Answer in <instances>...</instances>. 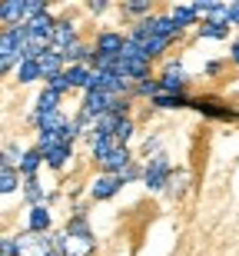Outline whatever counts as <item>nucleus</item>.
<instances>
[{
    "mask_svg": "<svg viewBox=\"0 0 239 256\" xmlns=\"http://www.w3.org/2000/svg\"><path fill=\"white\" fill-rule=\"evenodd\" d=\"M40 156H43V150H30L27 156H23V163H20V170L27 173L30 180H33V173H37V166H40Z\"/></svg>",
    "mask_w": 239,
    "mask_h": 256,
    "instance_id": "16",
    "label": "nucleus"
},
{
    "mask_svg": "<svg viewBox=\"0 0 239 256\" xmlns=\"http://www.w3.org/2000/svg\"><path fill=\"white\" fill-rule=\"evenodd\" d=\"M183 84H186L183 66L180 64H170V66H166V74H163V90H166V94H180Z\"/></svg>",
    "mask_w": 239,
    "mask_h": 256,
    "instance_id": "6",
    "label": "nucleus"
},
{
    "mask_svg": "<svg viewBox=\"0 0 239 256\" xmlns=\"http://www.w3.org/2000/svg\"><path fill=\"white\" fill-rule=\"evenodd\" d=\"M23 156H27V153L13 150V146H7V150H3V163H10V166H13V163H23Z\"/></svg>",
    "mask_w": 239,
    "mask_h": 256,
    "instance_id": "24",
    "label": "nucleus"
},
{
    "mask_svg": "<svg viewBox=\"0 0 239 256\" xmlns=\"http://www.w3.org/2000/svg\"><path fill=\"white\" fill-rule=\"evenodd\" d=\"M90 74H93V70H86V66L73 64L67 70V80H70V86H90Z\"/></svg>",
    "mask_w": 239,
    "mask_h": 256,
    "instance_id": "13",
    "label": "nucleus"
},
{
    "mask_svg": "<svg viewBox=\"0 0 239 256\" xmlns=\"http://www.w3.org/2000/svg\"><path fill=\"white\" fill-rule=\"evenodd\" d=\"M27 196L40 206V186H37V180H27Z\"/></svg>",
    "mask_w": 239,
    "mask_h": 256,
    "instance_id": "27",
    "label": "nucleus"
},
{
    "mask_svg": "<svg viewBox=\"0 0 239 256\" xmlns=\"http://www.w3.org/2000/svg\"><path fill=\"white\" fill-rule=\"evenodd\" d=\"M120 146H123V143L116 140V136H96V140H93V156L100 163H106L116 150H120Z\"/></svg>",
    "mask_w": 239,
    "mask_h": 256,
    "instance_id": "5",
    "label": "nucleus"
},
{
    "mask_svg": "<svg viewBox=\"0 0 239 256\" xmlns=\"http://www.w3.org/2000/svg\"><path fill=\"white\" fill-rule=\"evenodd\" d=\"M123 183H120V176H113V173H106V176H100V180L93 183V200H106L113 196L116 190H120Z\"/></svg>",
    "mask_w": 239,
    "mask_h": 256,
    "instance_id": "8",
    "label": "nucleus"
},
{
    "mask_svg": "<svg viewBox=\"0 0 239 256\" xmlns=\"http://www.w3.org/2000/svg\"><path fill=\"white\" fill-rule=\"evenodd\" d=\"M90 250H93V236H70L67 233V246H63L67 256H86Z\"/></svg>",
    "mask_w": 239,
    "mask_h": 256,
    "instance_id": "9",
    "label": "nucleus"
},
{
    "mask_svg": "<svg viewBox=\"0 0 239 256\" xmlns=\"http://www.w3.org/2000/svg\"><path fill=\"white\" fill-rule=\"evenodd\" d=\"M126 47V40L120 37V34H100L96 37V54L100 57H120Z\"/></svg>",
    "mask_w": 239,
    "mask_h": 256,
    "instance_id": "4",
    "label": "nucleus"
},
{
    "mask_svg": "<svg viewBox=\"0 0 239 256\" xmlns=\"http://www.w3.org/2000/svg\"><path fill=\"white\" fill-rule=\"evenodd\" d=\"M83 57H86V47H83V44H73V47L63 54V60H83Z\"/></svg>",
    "mask_w": 239,
    "mask_h": 256,
    "instance_id": "25",
    "label": "nucleus"
},
{
    "mask_svg": "<svg viewBox=\"0 0 239 256\" xmlns=\"http://www.w3.org/2000/svg\"><path fill=\"white\" fill-rule=\"evenodd\" d=\"M0 190H3V193L17 190V170H13L10 163H3V170H0Z\"/></svg>",
    "mask_w": 239,
    "mask_h": 256,
    "instance_id": "14",
    "label": "nucleus"
},
{
    "mask_svg": "<svg viewBox=\"0 0 239 256\" xmlns=\"http://www.w3.org/2000/svg\"><path fill=\"white\" fill-rule=\"evenodd\" d=\"M50 44H53V50H57V54H67V50L77 44V30H73V24L60 20L57 27H53V37H50Z\"/></svg>",
    "mask_w": 239,
    "mask_h": 256,
    "instance_id": "2",
    "label": "nucleus"
},
{
    "mask_svg": "<svg viewBox=\"0 0 239 256\" xmlns=\"http://www.w3.org/2000/svg\"><path fill=\"white\" fill-rule=\"evenodd\" d=\"M47 226H50V213H47V206L40 203V206L30 210V230H33V233H43Z\"/></svg>",
    "mask_w": 239,
    "mask_h": 256,
    "instance_id": "10",
    "label": "nucleus"
},
{
    "mask_svg": "<svg viewBox=\"0 0 239 256\" xmlns=\"http://www.w3.org/2000/svg\"><path fill=\"white\" fill-rule=\"evenodd\" d=\"M200 34H203V37H216V40H220V37H226V27H220V24H203Z\"/></svg>",
    "mask_w": 239,
    "mask_h": 256,
    "instance_id": "23",
    "label": "nucleus"
},
{
    "mask_svg": "<svg viewBox=\"0 0 239 256\" xmlns=\"http://www.w3.org/2000/svg\"><path fill=\"white\" fill-rule=\"evenodd\" d=\"M37 126H40V133H63L67 120H63L60 110H53V114H37Z\"/></svg>",
    "mask_w": 239,
    "mask_h": 256,
    "instance_id": "7",
    "label": "nucleus"
},
{
    "mask_svg": "<svg viewBox=\"0 0 239 256\" xmlns=\"http://www.w3.org/2000/svg\"><path fill=\"white\" fill-rule=\"evenodd\" d=\"M47 90H53V94H63V90H70V80H67V70L60 76H53V80H47Z\"/></svg>",
    "mask_w": 239,
    "mask_h": 256,
    "instance_id": "21",
    "label": "nucleus"
},
{
    "mask_svg": "<svg viewBox=\"0 0 239 256\" xmlns=\"http://www.w3.org/2000/svg\"><path fill=\"white\" fill-rule=\"evenodd\" d=\"M230 24H239V4H230Z\"/></svg>",
    "mask_w": 239,
    "mask_h": 256,
    "instance_id": "29",
    "label": "nucleus"
},
{
    "mask_svg": "<svg viewBox=\"0 0 239 256\" xmlns=\"http://www.w3.org/2000/svg\"><path fill=\"white\" fill-rule=\"evenodd\" d=\"M186 180H190L186 173H173L170 176V193L173 196H183V193H186Z\"/></svg>",
    "mask_w": 239,
    "mask_h": 256,
    "instance_id": "20",
    "label": "nucleus"
},
{
    "mask_svg": "<svg viewBox=\"0 0 239 256\" xmlns=\"http://www.w3.org/2000/svg\"><path fill=\"white\" fill-rule=\"evenodd\" d=\"M126 7L133 10V14H143V10H150V4H143V0H133V4H126Z\"/></svg>",
    "mask_w": 239,
    "mask_h": 256,
    "instance_id": "28",
    "label": "nucleus"
},
{
    "mask_svg": "<svg viewBox=\"0 0 239 256\" xmlns=\"http://www.w3.org/2000/svg\"><path fill=\"white\" fill-rule=\"evenodd\" d=\"M37 66H40V76H43V80H53V76L63 74V54L47 50V54H40V57H37Z\"/></svg>",
    "mask_w": 239,
    "mask_h": 256,
    "instance_id": "3",
    "label": "nucleus"
},
{
    "mask_svg": "<svg viewBox=\"0 0 239 256\" xmlns=\"http://www.w3.org/2000/svg\"><path fill=\"white\" fill-rule=\"evenodd\" d=\"M233 60H236V64H239V40H236V44H233Z\"/></svg>",
    "mask_w": 239,
    "mask_h": 256,
    "instance_id": "31",
    "label": "nucleus"
},
{
    "mask_svg": "<svg viewBox=\"0 0 239 256\" xmlns=\"http://www.w3.org/2000/svg\"><path fill=\"white\" fill-rule=\"evenodd\" d=\"M90 10H93V14H100V10H106V4H103V0H93V4H90Z\"/></svg>",
    "mask_w": 239,
    "mask_h": 256,
    "instance_id": "30",
    "label": "nucleus"
},
{
    "mask_svg": "<svg viewBox=\"0 0 239 256\" xmlns=\"http://www.w3.org/2000/svg\"><path fill=\"white\" fill-rule=\"evenodd\" d=\"M130 133H133V124H130V120H126V116H123V120L116 124L113 136H116V140H120V143H126V140H130Z\"/></svg>",
    "mask_w": 239,
    "mask_h": 256,
    "instance_id": "22",
    "label": "nucleus"
},
{
    "mask_svg": "<svg viewBox=\"0 0 239 256\" xmlns=\"http://www.w3.org/2000/svg\"><path fill=\"white\" fill-rule=\"evenodd\" d=\"M57 100H60V94H53V90H43V96H40L37 100V114H53V110H57Z\"/></svg>",
    "mask_w": 239,
    "mask_h": 256,
    "instance_id": "17",
    "label": "nucleus"
},
{
    "mask_svg": "<svg viewBox=\"0 0 239 256\" xmlns=\"http://www.w3.org/2000/svg\"><path fill=\"white\" fill-rule=\"evenodd\" d=\"M3 256H20L17 240H13V236H3Z\"/></svg>",
    "mask_w": 239,
    "mask_h": 256,
    "instance_id": "26",
    "label": "nucleus"
},
{
    "mask_svg": "<svg viewBox=\"0 0 239 256\" xmlns=\"http://www.w3.org/2000/svg\"><path fill=\"white\" fill-rule=\"evenodd\" d=\"M200 110H203V114H213V116H236L233 110H226V106H220L216 100H200Z\"/></svg>",
    "mask_w": 239,
    "mask_h": 256,
    "instance_id": "18",
    "label": "nucleus"
},
{
    "mask_svg": "<svg viewBox=\"0 0 239 256\" xmlns=\"http://www.w3.org/2000/svg\"><path fill=\"white\" fill-rule=\"evenodd\" d=\"M17 80H20V84H30V80H43V76H40L37 60H23V64L17 66Z\"/></svg>",
    "mask_w": 239,
    "mask_h": 256,
    "instance_id": "11",
    "label": "nucleus"
},
{
    "mask_svg": "<svg viewBox=\"0 0 239 256\" xmlns=\"http://www.w3.org/2000/svg\"><path fill=\"white\" fill-rule=\"evenodd\" d=\"M170 160L163 156V153H156L153 160H150V166H146V173H143V180H146V186L150 190H163V186H170Z\"/></svg>",
    "mask_w": 239,
    "mask_h": 256,
    "instance_id": "1",
    "label": "nucleus"
},
{
    "mask_svg": "<svg viewBox=\"0 0 239 256\" xmlns=\"http://www.w3.org/2000/svg\"><path fill=\"white\" fill-rule=\"evenodd\" d=\"M43 160H47L50 166H57V170H60V166L70 160V143H60V146H53L50 153H43Z\"/></svg>",
    "mask_w": 239,
    "mask_h": 256,
    "instance_id": "12",
    "label": "nucleus"
},
{
    "mask_svg": "<svg viewBox=\"0 0 239 256\" xmlns=\"http://www.w3.org/2000/svg\"><path fill=\"white\" fill-rule=\"evenodd\" d=\"M153 104L163 106V110H173V106H183V96H180V94H166V90H163V94L156 96Z\"/></svg>",
    "mask_w": 239,
    "mask_h": 256,
    "instance_id": "19",
    "label": "nucleus"
},
{
    "mask_svg": "<svg viewBox=\"0 0 239 256\" xmlns=\"http://www.w3.org/2000/svg\"><path fill=\"white\" fill-rule=\"evenodd\" d=\"M170 17L176 20V27H186V24H193V20L200 17V14H196V7H173Z\"/></svg>",
    "mask_w": 239,
    "mask_h": 256,
    "instance_id": "15",
    "label": "nucleus"
}]
</instances>
